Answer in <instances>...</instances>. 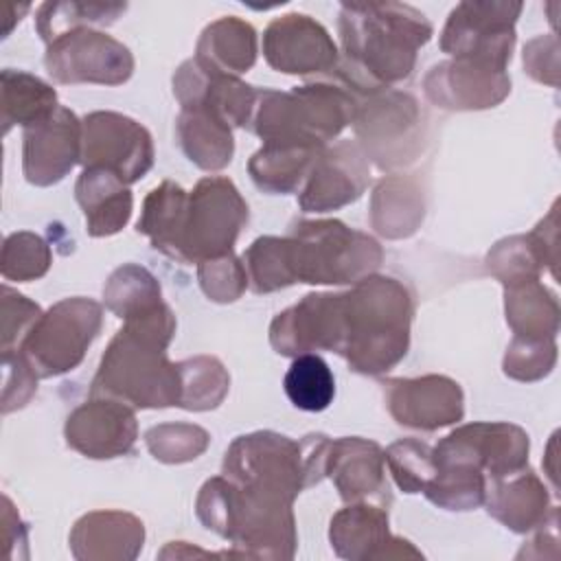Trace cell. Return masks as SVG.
<instances>
[{"instance_id":"obj_1","label":"cell","mask_w":561,"mask_h":561,"mask_svg":"<svg viewBox=\"0 0 561 561\" xmlns=\"http://www.w3.org/2000/svg\"><path fill=\"white\" fill-rule=\"evenodd\" d=\"M340 35L344 61L331 72L355 96H368L410 77L416 50L432 37V24L410 4L346 2Z\"/></svg>"},{"instance_id":"obj_2","label":"cell","mask_w":561,"mask_h":561,"mask_svg":"<svg viewBox=\"0 0 561 561\" xmlns=\"http://www.w3.org/2000/svg\"><path fill=\"white\" fill-rule=\"evenodd\" d=\"M173 333L175 316L162 300L125 318L123 329L101 359L90 394L110 397L134 408L180 405V368L167 359Z\"/></svg>"},{"instance_id":"obj_3","label":"cell","mask_w":561,"mask_h":561,"mask_svg":"<svg viewBox=\"0 0 561 561\" xmlns=\"http://www.w3.org/2000/svg\"><path fill=\"white\" fill-rule=\"evenodd\" d=\"M412 296L390 276H366L342 294L340 355L353 370L379 375L408 351Z\"/></svg>"},{"instance_id":"obj_4","label":"cell","mask_w":561,"mask_h":561,"mask_svg":"<svg viewBox=\"0 0 561 561\" xmlns=\"http://www.w3.org/2000/svg\"><path fill=\"white\" fill-rule=\"evenodd\" d=\"M197 517L232 541L239 554L291 559L296 530L291 502L245 489L226 476L208 480L197 495Z\"/></svg>"},{"instance_id":"obj_5","label":"cell","mask_w":561,"mask_h":561,"mask_svg":"<svg viewBox=\"0 0 561 561\" xmlns=\"http://www.w3.org/2000/svg\"><path fill=\"white\" fill-rule=\"evenodd\" d=\"M329 443L324 434H309L300 443L276 432L245 434L226 451L224 476L239 486L294 502L324 476Z\"/></svg>"},{"instance_id":"obj_6","label":"cell","mask_w":561,"mask_h":561,"mask_svg":"<svg viewBox=\"0 0 561 561\" xmlns=\"http://www.w3.org/2000/svg\"><path fill=\"white\" fill-rule=\"evenodd\" d=\"M359 99L335 83H309L291 92L259 90L248 127L263 138L324 145L353 123Z\"/></svg>"},{"instance_id":"obj_7","label":"cell","mask_w":561,"mask_h":561,"mask_svg":"<svg viewBox=\"0 0 561 561\" xmlns=\"http://www.w3.org/2000/svg\"><path fill=\"white\" fill-rule=\"evenodd\" d=\"M287 248L296 283H357L381 263L379 243L337 219L296 224Z\"/></svg>"},{"instance_id":"obj_8","label":"cell","mask_w":561,"mask_h":561,"mask_svg":"<svg viewBox=\"0 0 561 561\" xmlns=\"http://www.w3.org/2000/svg\"><path fill=\"white\" fill-rule=\"evenodd\" d=\"M245 221L248 204L228 178L199 180L186 199L175 259L204 263L230 254Z\"/></svg>"},{"instance_id":"obj_9","label":"cell","mask_w":561,"mask_h":561,"mask_svg":"<svg viewBox=\"0 0 561 561\" xmlns=\"http://www.w3.org/2000/svg\"><path fill=\"white\" fill-rule=\"evenodd\" d=\"M101 305L90 298H66L50 307L26 335L20 353L37 377L72 370L101 329Z\"/></svg>"},{"instance_id":"obj_10","label":"cell","mask_w":561,"mask_h":561,"mask_svg":"<svg viewBox=\"0 0 561 561\" xmlns=\"http://www.w3.org/2000/svg\"><path fill=\"white\" fill-rule=\"evenodd\" d=\"M519 11L522 2H460L443 28V53L506 70Z\"/></svg>"},{"instance_id":"obj_11","label":"cell","mask_w":561,"mask_h":561,"mask_svg":"<svg viewBox=\"0 0 561 561\" xmlns=\"http://www.w3.org/2000/svg\"><path fill=\"white\" fill-rule=\"evenodd\" d=\"M423 116L414 96L397 90H379L359 101L353 127L368 156L379 167H397L414 160L421 140Z\"/></svg>"},{"instance_id":"obj_12","label":"cell","mask_w":561,"mask_h":561,"mask_svg":"<svg viewBox=\"0 0 561 561\" xmlns=\"http://www.w3.org/2000/svg\"><path fill=\"white\" fill-rule=\"evenodd\" d=\"M83 167L105 169L125 184L140 180L153 164L149 131L116 112H92L81 123Z\"/></svg>"},{"instance_id":"obj_13","label":"cell","mask_w":561,"mask_h":561,"mask_svg":"<svg viewBox=\"0 0 561 561\" xmlns=\"http://www.w3.org/2000/svg\"><path fill=\"white\" fill-rule=\"evenodd\" d=\"M44 61L48 75L59 83L88 81L118 85L125 83L134 70L129 48L92 28H77L50 42Z\"/></svg>"},{"instance_id":"obj_14","label":"cell","mask_w":561,"mask_h":561,"mask_svg":"<svg viewBox=\"0 0 561 561\" xmlns=\"http://www.w3.org/2000/svg\"><path fill=\"white\" fill-rule=\"evenodd\" d=\"M436 465H467L489 478L515 473L528 462V434L511 423H469L432 449Z\"/></svg>"},{"instance_id":"obj_15","label":"cell","mask_w":561,"mask_h":561,"mask_svg":"<svg viewBox=\"0 0 561 561\" xmlns=\"http://www.w3.org/2000/svg\"><path fill=\"white\" fill-rule=\"evenodd\" d=\"M267 64L287 75L327 72L337 66V48L322 24L302 13L274 20L263 35Z\"/></svg>"},{"instance_id":"obj_16","label":"cell","mask_w":561,"mask_h":561,"mask_svg":"<svg viewBox=\"0 0 561 561\" xmlns=\"http://www.w3.org/2000/svg\"><path fill=\"white\" fill-rule=\"evenodd\" d=\"M270 342L280 355L320 348L337 353L342 344V294H307L274 318Z\"/></svg>"},{"instance_id":"obj_17","label":"cell","mask_w":561,"mask_h":561,"mask_svg":"<svg viewBox=\"0 0 561 561\" xmlns=\"http://www.w3.org/2000/svg\"><path fill=\"white\" fill-rule=\"evenodd\" d=\"M383 386L388 410L399 425L430 432L462 419V390L449 377L390 379Z\"/></svg>"},{"instance_id":"obj_18","label":"cell","mask_w":561,"mask_h":561,"mask_svg":"<svg viewBox=\"0 0 561 561\" xmlns=\"http://www.w3.org/2000/svg\"><path fill=\"white\" fill-rule=\"evenodd\" d=\"M138 436L134 412L127 403L94 397L79 405L66 421V440L88 458H116L131 451Z\"/></svg>"},{"instance_id":"obj_19","label":"cell","mask_w":561,"mask_h":561,"mask_svg":"<svg viewBox=\"0 0 561 561\" xmlns=\"http://www.w3.org/2000/svg\"><path fill=\"white\" fill-rule=\"evenodd\" d=\"M366 184V153L355 142H337L335 147L320 151L298 202L307 213L335 210L355 202Z\"/></svg>"},{"instance_id":"obj_20","label":"cell","mask_w":561,"mask_h":561,"mask_svg":"<svg viewBox=\"0 0 561 561\" xmlns=\"http://www.w3.org/2000/svg\"><path fill=\"white\" fill-rule=\"evenodd\" d=\"M511 79L471 59H454L434 66L425 77L427 99L445 110H484L506 99Z\"/></svg>"},{"instance_id":"obj_21","label":"cell","mask_w":561,"mask_h":561,"mask_svg":"<svg viewBox=\"0 0 561 561\" xmlns=\"http://www.w3.org/2000/svg\"><path fill=\"white\" fill-rule=\"evenodd\" d=\"M81 156V123L68 107L24 129V175L31 184L59 182Z\"/></svg>"},{"instance_id":"obj_22","label":"cell","mask_w":561,"mask_h":561,"mask_svg":"<svg viewBox=\"0 0 561 561\" xmlns=\"http://www.w3.org/2000/svg\"><path fill=\"white\" fill-rule=\"evenodd\" d=\"M383 451L377 443L357 436H346L329 443L324 458V476L333 480L342 500H379L390 502L388 482L383 476Z\"/></svg>"},{"instance_id":"obj_23","label":"cell","mask_w":561,"mask_h":561,"mask_svg":"<svg viewBox=\"0 0 561 561\" xmlns=\"http://www.w3.org/2000/svg\"><path fill=\"white\" fill-rule=\"evenodd\" d=\"M331 546L344 559H388V557H421L410 541L392 537L388 515L381 506L353 504L342 508L331 519Z\"/></svg>"},{"instance_id":"obj_24","label":"cell","mask_w":561,"mask_h":561,"mask_svg":"<svg viewBox=\"0 0 561 561\" xmlns=\"http://www.w3.org/2000/svg\"><path fill=\"white\" fill-rule=\"evenodd\" d=\"M142 522L121 511L88 513L70 533L77 559H134L142 548Z\"/></svg>"},{"instance_id":"obj_25","label":"cell","mask_w":561,"mask_h":561,"mask_svg":"<svg viewBox=\"0 0 561 561\" xmlns=\"http://www.w3.org/2000/svg\"><path fill=\"white\" fill-rule=\"evenodd\" d=\"M489 513L515 533H528L548 519L550 500L546 486L530 469L489 478L484 489Z\"/></svg>"},{"instance_id":"obj_26","label":"cell","mask_w":561,"mask_h":561,"mask_svg":"<svg viewBox=\"0 0 561 561\" xmlns=\"http://www.w3.org/2000/svg\"><path fill=\"white\" fill-rule=\"evenodd\" d=\"M75 193L92 237L118 232L131 215V193L127 184L105 169L85 167L77 180Z\"/></svg>"},{"instance_id":"obj_27","label":"cell","mask_w":561,"mask_h":561,"mask_svg":"<svg viewBox=\"0 0 561 561\" xmlns=\"http://www.w3.org/2000/svg\"><path fill=\"white\" fill-rule=\"evenodd\" d=\"M256 59V33L254 28L234 18H221L208 24L197 42L195 61L213 72L237 77L248 72Z\"/></svg>"},{"instance_id":"obj_28","label":"cell","mask_w":561,"mask_h":561,"mask_svg":"<svg viewBox=\"0 0 561 561\" xmlns=\"http://www.w3.org/2000/svg\"><path fill=\"white\" fill-rule=\"evenodd\" d=\"M324 147L294 140H272L252 156L248 169L254 184L270 193H289L309 178Z\"/></svg>"},{"instance_id":"obj_29","label":"cell","mask_w":561,"mask_h":561,"mask_svg":"<svg viewBox=\"0 0 561 561\" xmlns=\"http://www.w3.org/2000/svg\"><path fill=\"white\" fill-rule=\"evenodd\" d=\"M180 147L199 169H224L234 151L232 134L226 123L199 107L182 110L178 118Z\"/></svg>"},{"instance_id":"obj_30","label":"cell","mask_w":561,"mask_h":561,"mask_svg":"<svg viewBox=\"0 0 561 561\" xmlns=\"http://www.w3.org/2000/svg\"><path fill=\"white\" fill-rule=\"evenodd\" d=\"M506 322L517 337L554 340L559 331L557 296L539 280L506 287Z\"/></svg>"},{"instance_id":"obj_31","label":"cell","mask_w":561,"mask_h":561,"mask_svg":"<svg viewBox=\"0 0 561 561\" xmlns=\"http://www.w3.org/2000/svg\"><path fill=\"white\" fill-rule=\"evenodd\" d=\"M423 219V195L421 188L403 178L390 175L379 182L373 195L370 221L379 234L390 239L408 237L416 230Z\"/></svg>"},{"instance_id":"obj_32","label":"cell","mask_w":561,"mask_h":561,"mask_svg":"<svg viewBox=\"0 0 561 561\" xmlns=\"http://www.w3.org/2000/svg\"><path fill=\"white\" fill-rule=\"evenodd\" d=\"M186 199L188 193L180 184L167 180L147 195L138 219L136 230L145 234L156 250L171 259H175L178 252Z\"/></svg>"},{"instance_id":"obj_33","label":"cell","mask_w":561,"mask_h":561,"mask_svg":"<svg viewBox=\"0 0 561 561\" xmlns=\"http://www.w3.org/2000/svg\"><path fill=\"white\" fill-rule=\"evenodd\" d=\"M57 92L42 79L22 70H2V123L4 131L20 123L37 125L57 110Z\"/></svg>"},{"instance_id":"obj_34","label":"cell","mask_w":561,"mask_h":561,"mask_svg":"<svg viewBox=\"0 0 561 561\" xmlns=\"http://www.w3.org/2000/svg\"><path fill=\"white\" fill-rule=\"evenodd\" d=\"M285 394L305 412H320L329 408L335 397V379L329 364L313 353L296 355L285 375Z\"/></svg>"},{"instance_id":"obj_35","label":"cell","mask_w":561,"mask_h":561,"mask_svg":"<svg viewBox=\"0 0 561 561\" xmlns=\"http://www.w3.org/2000/svg\"><path fill=\"white\" fill-rule=\"evenodd\" d=\"M125 9V2H46L37 13V31L50 44L88 24H112Z\"/></svg>"},{"instance_id":"obj_36","label":"cell","mask_w":561,"mask_h":561,"mask_svg":"<svg viewBox=\"0 0 561 561\" xmlns=\"http://www.w3.org/2000/svg\"><path fill=\"white\" fill-rule=\"evenodd\" d=\"M103 298L110 311L118 318L136 316L160 302V285L158 280L138 265L118 267L103 287Z\"/></svg>"},{"instance_id":"obj_37","label":"cell","mask_w":561,"mask_h":561,"mask_svg":"<svg viewBox=\"0 0 561 561\" xmlns=\"http://www.w3.org/2000/svg\"><path fill=\"white\" fill-rule=\"evenodd\" d=\"M182 379L180 408L208 410L221 403L228 392V373L215 357H193L178 364Z\"/></svg>"},{"instance_id":"obj_38","label":"cell","mask_w":561,"mask_h":561,"mask_svg":"<svg viewBox=\"0 0 561 561\" xmlns=\"http://www.w3.org/2000/svg\"><path fill=\"white\" fill-rule=\"evenodd\" d=\"M248 265L252 289L256 294H267L287 285H294V274L289 265L287 237H261L243 254Z\"/></svg>"},{"instance_id":"obj_39","label":"cell","mask_w":561,"mask_h":561,"mask_svg":"<svg viewBox=\"0 0 561 561\" xmlns=\"http://www.w3.org/2000/svg\"><path fill=\"white\" fill-rule=\"evenodd\" d=\"M489 272L502 280L504 287L526 283V280H539V272L543 267L539 252L528 237H511L500 241L486 256Z\"/></svg>"},{"instance_id":"obj_40","label":"cell","mask_w":561,"mask_h":561,"mask_svg":"<svg viewBox=\"0 0 561 561\" xmlns=\"http://www.w3.org/2000/svg\"><path fill=\"white\" fill-rule=\"evenodd\" d=\"M383 460L388 462L399 489H403L405 493L425 491L436 473L432 449L416 438H403L392 443L386 449Z\"/></svg>"},{"instance_id":"obj_41","label":"cell","mask_w":561,"mask_h":561,"mask_svg":"<svg viewBox=\"0 0 561 561\" xmlns=\"http://www.w3.org/2000/svg\"><path fill=\"white\" fill-rule=\"evenodd\" d=\"M208 432L188 423L156 425L145 434L153 458L162 462H186L197 458L208 445Z\"/></svg>"},{"instance_id":"obj_42","label":"cell","mask_w":561,"mask_h":561,"mask_svg":"<svg viewBox=\"0 0 561 561\" xmlns=\"http://www.w3.org/2000/svg\"><path fill=\"white\" fill-rule=\"evenodd\" d=\"M50 250L42 237L33 232H15L2 248V276L11 280H33L46 274Z\"/></svg>"},{"instance_id":"obj_43","label":"cell","mask_w":561,"mask_h":561,"mask_svg":"<svg viewBox=\"0 0 561 561\" xmlns=\"http://www.w3.org/2000/svg\"><path fill=\"white\" fill-rule=\"evenodd\" d=\"M554 362V340H528L515 335L504 357V373L519 381H535L546 377L552 370Z\"/></svg>"},{"instance_id":"obj_44","label":"cell","mask_w":561,"mask_h":561,"mask_svg":"<svg viewBox=\"0 0 561 561\" xmlns=\"http://www.w3.org/2000/svg\"><path fill=\"white\" fill-rule=\"evenodd\" d=\"M199 285L210 300L232 302L243 294L248 285L245 265L232 252L208 259L199 263Z\"/></svg>"},{"instance_id":"obj_45","label":"cell","mask_w":561,"mask_h":561,"mask_svg":"<svg viewBox=\"0 0 561 561\" xmlns=\"http://www.w3.org/2000/svg\"><path fill=\"white\" fill-rule=\"evenodd\" d=\"M2 357L20 353L26 335L42 318V311L35 302L26 300L22 294H15L11 287H2Z\"/></svg>"},{"instance_id":"obj_46","label":"cell","mask_w":561,"mask_h":561,"mask_svg":"<svg viewBox=\"0 0 561 561\" xmlns=\"http://www.w3.org/2000/svg\"><path fill=\"white\" fill-rule=\"evenodd\" d=\"M530 239L539 252V259L543 265L550 267L552 276L557 278V250H559V224H557V204L550 210V215L530 232Z\"/></svg>"}]
</instances>
